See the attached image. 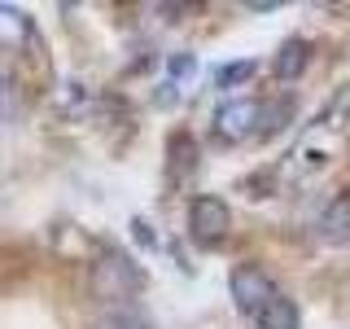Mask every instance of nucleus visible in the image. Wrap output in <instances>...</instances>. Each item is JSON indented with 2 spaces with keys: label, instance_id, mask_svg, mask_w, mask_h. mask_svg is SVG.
<instances>
[{
  "label": "nucleus",
  "instance_id": "nucleus-11",
  "mask_svg": "<svg viewBox=\"0 0 350 329\" xmlns=\"http://www.w3.org/2000/svg\"><path fill=\"white\" fill-rule=\"evenodd\" d=\"M254 71H258V62L254 58H241V62H224L215 71V84L219 88H237V84H245V80H254Z\"/></svg>",
  "mask_w": 350,
  "mask_h": 329
},
{
  "label": "nucleus",
  "instance_id": "nucleus-8",
  "mask_svg": "<svg viewBox=\"0 0 350 329\" xmlns=\"http://www.w3.org/2000/svg\"><path fill=\"white\" fill-rule=\"evenodd\" d=\"M167 171H171V180H189V175L197 171V141L189 136V132H171V141H167Z\"/></svg>",
  "mask_w": 350,
  "mask_h": 329
},
{
  "label": "nucleus",
  "instance_id": "nucleus-5",
  "mask_svg": "<svg viewBox=\"0 0 350 329\" xmlns=\"http://www.w3.org/2000/svg\"><path fill=\"white\" fill-rule=\"evenodd\" d=\"M315 237H320L324 246H346L350 241V189H337L324 202L320 219H315Z\"/></svg>",
  "mask_w": 350,
  "mask_h": 329
},
{
  "label": "nucleus",
  "instance_id": "nucleus-4",
  "mask_svg": "<svg viewBox=\"0 0 350 329\" xmlns=\"http://www.w3.org/2000/svg\"><path fill=\"white\" fill-rule=\"evenodd\" d=\"M228 294H232L237 312L254 321V316H258V312H262V307H267L271 299H276L280 290H276V281H271L267 272L258 268V263H237V268H232V277H228Z\"/></svg>",
  "mask_w": 350,
  "mask_h": 329
},
{
  "label": "nucleus",
  "instance_id": "nucleus-6",
  "mask_svg": "<svg viewBox=\"0 0 350 329\" xmlns=\"http://www.w3.org/2000/svg\"><path fill=\"white\" fill-rule=\"evenodd\" d=\"M36 40V22L14 5H0V53H22Z\"/></svg>",
  "mask_w": 350,
  "mask_h": 329
},
{
  "label": "nucleus",
  "instance_id": "nucleus-13",
  "mask_svg": "<svg viewBox=\"0 0 350 329\" xmlns=\"http://www.w3.org/2000/svg\"><path fill=\"white\" fill-rule=\"evenodd\" d=\"M131 237H136V241H140V246H145V250H153V246H158V237H153V228H149V224H145V219H140V215L131 219Z\"/></svg>",
  "mask_w": 350,
  "mask_h": 329
},
{
  "label": "nucleus",
  "instance_id": "nucleus-7",
  "mask_svg": "<svg viewBox=\"0 0 350 329\" xmlns=\"http://www.w3.org/2000/svg\"><path fill=\"white\" fill-rule=\"evenodd\" d=\"M306 62H311V44H306L302 36H289L276 49V58H271V75H276L280 84H293L306 71Z\"/></svg>",
  "mask_w": 350,
  "mask_h": 329
},
{
  "label": "nucleus",
  "instance_id": "nucleus-9",
  "mask_svg": "<svg viewBox=\"0 0 350 329\" xmlns=\"http://www.w3.org/2000/svg\"><path fill=\"white\" fill-rule=\"evenodd\" d=\"M254 325L258 329H302V312H298V303H293L289 294H276V299L254 316Z\"/></svg>",
  "mask_w": 350,
  "mask_h": 329
},
{
  "label": "nucleus",
  "instance_id": "nucleus-10",
  "mask_svg": "<svg viewBox=\"0 0 350 329\" xmlns=\"http://www.w3.org/2000/svg\"><path fill=\"white\" fill-rule=\"evenodd\" d=\"M92 329H158V325L145 312H136V307H118V312H105Z\"/></svg>",
  "mask_w": 350,
  "mask_h": 329
},
{
  "label": "nucleus",
  "instance_id": "nucleus-3",
  "mask_svg": "<svg viewBox=\"0 0 350 329\" xmlns=\"http://www.w3.org/2000/svg\"><path fill=\"white\" fill-rule=\"evenodd\" d=\"M228 228H232V211H228V202L219 193H202L189 202V237L197 246H206V250L224 246Z\"/></svg>",
  "mask_w": 350,
  "mask_h": 329
},
{
  "label": "nucleus",
  "instance_id": "nucleus-12",
  "mask_svg": "<svg viewBox=\"0 0 350 329\" xmlns=\"http://www.w3.org/2000/svg\"><path fill=\"white\" fill-rule=\"evenodd\" d=\"M193 71H197V58H193V53H171V58H167V75H171V84H175V88L189 80Z\"/></svg>",
  "mask_w": 350,
  "mask_h": 329
},
{
  "label": "nucleus",
  "instance_id": "nucleus-1",
  "mask_svg": "<svg viewBox=\"0 0 350 329\" xmlns=\"http://www.w3.org/2000/svg\"><path fill=\"white\" fill-rule=\"evenodd\" d=\"M298 101L293 97H276V101H262V97H232L215 110L211 127H215V141L219 145H245V141H258V136H276L280 127H289Z\"/></svg>",
  "mask_w": 350,
  "mask_h": 329
},
{
  "label": "nucleus",
  "instance_id": "nucleus-2",
  "mask_svg": "<svg viewBox=\"0 0 350 329\" xmlns=\"http://www.w3.org/2000/svg\"><path fill=\"white\" fill-rule=\"evenodd\" d=\"M140 290H145V268L118 246H105L92 263V294L105 303H123V299H136Z\"/></svg>",
  "mask_w": 350,
  "mask_h": 329
},
{
  "label": "nucleus",
  "instance_id": "nucleus-15",
  "mask_svg": "<svg viewBox=\"0 0 350 329\" xmlns=\"http://www.w3.org/2000/svg\"><path fill=\"white\" fill-rule=\"evenodd\" d=\"M171 101H180V88L167 80V84H162V93H158V106H171Z\"/></svg>",
  "mask_w": 350,
  "mask_h": 329
},
{
  "label": "nucleus",
  "instance_id": "nucleus-14",
  "mask_svg": "<svg viewBox=\"0 0 350 329\" xmlns=\"http://www.w3.org/2000/svg\"><path fill=\"white\" fill-rule=\"evenodd\" d=\"M9 101H14V80H9V75L0 71V110H5Z\"/></svg>",
  "mask_w": 350,
  "mask_h": 329
}]
</instances>
